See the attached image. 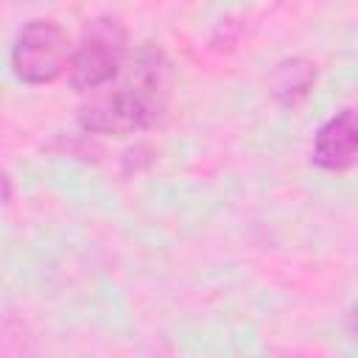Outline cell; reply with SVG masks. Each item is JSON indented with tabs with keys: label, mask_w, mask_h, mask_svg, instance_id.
I'll list each match as a JSON object with an SVG mask.
<instances>
[{
	"label": "cell",
	"mask_w": 358,
	"mask_h": 358,
	"mask_svg": "<svg viewBox=\"0 0 358 358\" xmlns=\"http://www.w3.org/2000/svg\"><path fill=\"white\" fill-rule=\"evenodd\" d=\"M126 59V31L112 17L92 20L70 59V84L78 92L98 90L117 78Z\"/></svg>",
	"instance_id": "2"
},
{
	"label": "cell",
	"mask_w": 358,
	"mask_h": 358,
	"mask_svg": "<svg viewBox=\"0 0 358 358\" xmlns=\"http://www.w3.org/2000/svg\"><path fill=\"white\" fill-rule=\"evenodd\" d=\"M171 92V64L154 48H143L115 90L81 106V126L101 134H131L154 126Z\"/></svg>",
	"instance_id": "1"
},
{
	"label": "cell",
	"mask_w": 358,
	"mask_h": 358,
	"mask_svg": "<svg viewBox=\"0 0 358 358\" xmlns=\"http://www.w3.org/2000/svg\"><path fill=\"white\" fill-rule=\"evenodd\" d=\"M355 151H358L355 112L341 109L319 129L313 143V162L324 171H347L355 162Z\"/></svg>",
	"instance_id": "4"
},
{
	"label": "cell",
	"mask_w": 358,
	"mask_h": 358,
	"mask_svg": "<svg viewBox=\"0 0 358 358\" xmlns=\"http://www.w3.org/2000/svg\"><path fill=\"white\" fill-rule=\"evenodd\" d=\"M313 81H316V67L308 59H285L274 67L268 78V90L282 106H294L308 95Z\"/></svg>",
	"instance_id": "5"
},
{
	"label": "cell",
	"mask_w": 358,
	"mask_h": 358,
	"mask_svg": "<svg viewBox=\"0 0 358 358\" xmlns=\"http://www.w3.org/2000/svg\"><path fill=\"white\" fill-rule=\"evenodd\" d=\"M70 59L67 34L53 20H34L28 22L11 50V67L17 78L28 84H48L62 76Z\"/></svg>",
	"instance_id": "3"
}]
</instances>
